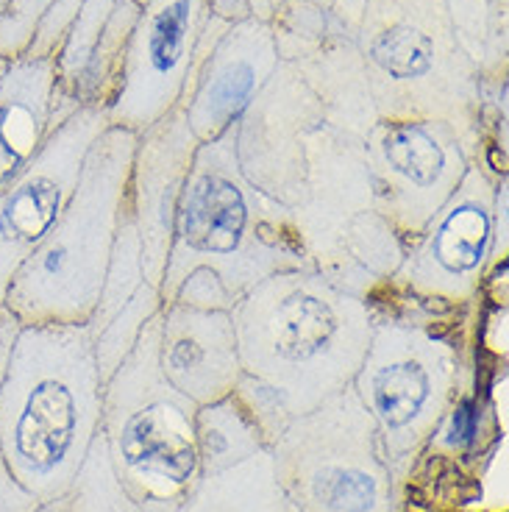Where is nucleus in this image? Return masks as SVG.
Returning a JSON list of instances; mask_svg holds the SVG:
<instances>
[{
  "label": "nucleus",
  "mask_w": 509,
  "mask_h": 512,
  "mask_svg": "<svg viewBox=\"0 0 509 512\" xmlns=\"http://www.w3.org/2000/svg\"><path fill=\"white\" fill-rule=\"evenodd\" d=\"M315 270L290 206L251 187L237 162V126L201 142L184 184L162 304L226 309L273 273Z\"/></svg>",
  "instance_id": "1"
},
{
  "label": "nucleus",
  "mask_w": 509,
  "mask_h": 512,
  "mask_svg": "<svg viewBox=\"0 0 509 512\" xmlns=\"http://www.w3.org/2000/svg\"><path fill=\"white\" fill-rule=\"evenodd\" d=\"M370 304L373 334L351 387L376 423L387 471L401 493L451 404L479 382L490 362L504 359L479 346L482 295L465 307H434L379 290Z\"/></svg>",
  "instance_id": "2"
},
{
  "label": "nucleus",
  "mask_w": 509,
  "mask_h": 512,
  "mask_svg": "<svg viewBox=\"0 0 509 512\" xmlns=\"http://www.w3.org/2000/svg\"><path fill=\"white\" fill-rule=\"evenodd\" d=\"M103 382L87 326H20L0 376V454L39 504L64 499L101 429Z\"/></svg>",
  "instance_id": "3"
},
{
  "label": "nucleus",
  "mask_w": 509,
  "mask_h": 512,
  "mask_svg": "<svg viewBox=\"0 0 509 512\" xmlns=\"http://www.w3.org/2000/svg\"><path fill=\"white\" fill-rule=\"evenodd\" d=\"M373 318L370 298L318 270L273 273L231 309L242 373L276 384L295 418L354 382Z\"/></svg>",
  "instance_id": "4"
},
{
  "label": "nucleus",
  "mask_w": 509,
  "mask_h": 512,
  "mask_svg": "<svg viewBox=\"0 0 509 512\" xmlns=\"http://www.w3.org/2000/svg\"><path fill=\"white\" fill-rule=\"evenodd\" d=\"M134 148L137 134L120 126L103 128L90 145L62 218L9 284L3 309L20 326L90 323L126 212Z\"/></svg>",
  "instance_id": "5"
},
{
  "label": "nucleus",
  "mask_w": 509,
  "mask_h": 512,
  "mask_svg": "<svg viewBox=\"0 0 509 512\" xmlns=\"http://www.w3.org/2000/svg\"><path fill=\"white\" fill-rule=\"evenodd\" d=\"M357 48L379 120H437L482 156L479 70L459 48L446 0H368Z\"/></svg>",
  "instance_id": "6"
},
{
  "label": "nucleus",
  "mask_w": 509,
  "mask_h": 512,
  "mask_svg": "<svg viewBox=\"0 0 509 512\" xmlns=\"http://www.w3.org/2000/svg\"><path fill=\"white\" fill-rule=\"evenodd\" d=\"M162 312V309H159ZM198 407L159 368V315L103 382L101 435L120 485L142 512H179L201 482Z\"/></svg>",
  "instance_id": "7"
},
{
  "label": "nucleus",
  "mask_w": 509,
  "mask_h": 512,
  "mask_svg": "<svg viewBox=\"0 0 509 512\" xmlns=\"http://www.w3.org/2000/svg\"><path fill=\"white\" fill-rule=\"evenodd\" d=\"M293 220L312 268L357 295H376L404 259V245L373 209L365 142L320 123L309 134L304 195Z\"/></svg>",
  "instance_id": "8"
},
{
  "label": "nucleus",
  "mask_w": 509,
  "mask_h": 512,
  "mask_svg": "<svg viewBox=\"0 0 509 512\" xmlns=\"http://www.w3.org/2000/svg\"><path fill=\"white\" fill-rule=\"evenodd\" d=\"M270 460L298 512H398L376 423L351 384L298 415L270 448Z\"/></svg>",
  "instance_id": "9"
},
{
  "label": "nucleus",
  "mask_w": 509,
  "mask_h": 512,
  "mask_svg": "<svg viewBox=\"0 0 509 512\" xmlns=\"http://www.w3.org/2000/svg\"><path fill=\"white\" fill-rule=\"evenodd\" d=\"M504 181V173L473 159L454 195L404 251L401 265L382 290L434 307L473 304L487 276L507 265L496 262L498 190Z\"/></svg>",
  "instance_id": "10"
},
{
  "label": "nucleus",
  "mask_w": 509,
  "mask_h": 512,
  "mask_svg": "<svg viewBox=\"0 0 509 512\" xmlns=\"http://www.w3.org/2000/svg\"><path fill=\"white\" fill-rule=\"evenodd\" d=\"M373 209L407 251L468 173L473 156L437 120H379L365 137Z\"/></svg>",
  "instance_id": "11"
},
{
  "label": "nucleus",
  "mask_w": 509,
  "mask_h": 512,
  "mask_svg": "<svg viewBox=\"0 0 509 512\" xmlns=\"http://www.w3.org/2000/svg\"><path fill=\"white\" fill-rule=\"evenodd\" d=\"M279 64L268 20L248 17L240 23H226L204 6L179 101L195 140H217L223 131L237 126Z\"/></svg>",
  "instance_id": "12"
},
{
  "label": "nucleus",
  "mask_w": 509,
  "mask_h": 512,
  "mask_svg": "<svg viewBox=\"0 0 509 512\" xmlns=\"http://www.w3.org/2000/svg\"><path fill=\"white\" fill-rule=\"evenodd\" d=\"M109 128L101 106H81L53 128L23 176L0 192V309L9 284L62 218L90 145Z\"/></svg>",
  "instance_id": "13"
},
{
  "label": "nucleus",
  "mask_w": 509,
  "mask_h": 512,
  "mask_svg": "<svg viewBox=\"0 0 509 512\" xmlns=\"http://www.w3.org/2000/svg\"><path fill=\"white\" fill-rule=\"evenodd\" d=\"M206 0H145L128 39L109 126L140 134L176 109L201 31Z\"/></svg>",
  "instance_id": "14"
},
{
  "label": "nucleus",
  "mask_w": 509,
  "mask_h": 512,
  "mask_svg": "<svg viewBox=\"0 0 509 512\" xmlns=\"http://www.w3.org/2000/svg\"><path fill=\"white\" fill-rule=\"evenodd\" d=\"M323 123L320 106L293 64L281 62L237 123V162L245 181L284 206L304 195L309 134Z\"/></svg>",
  "instance_id": "15"
},
{
  "label": "nucleus",
  "mask_w": 509,
  "mask_h": 512,
  "mask_svg": "<svg viewBox=\"0 0 509 512\" xmlns=\"http://www.w3.org/2000/svg\"><path fill=\"white\" fill-rule=\"evenodd\" d=\"M198 145L179 106L137 134L126 209L140 234L142 270L153 287L165 276L181 195Z\"/></svg>",
  "instance_id": "16"
},
{
  "label": "nucleus",
  "mask_w": 509,
  "mask_h": 512,
  "mask_svg": "<svg viewBox=\"0 0 509 512\" xmlns=\"http://www.w3.org/2000/svg\"><path fill=\"white\" fill-rule=\"evenodd\" d=\"M159 368L195 407L231 396L242 376L231 312L162 304Z\"/></svg>",
  "instance_id": "17"
},
{
  "label": "nucleus",
  "mask_w": 509,
  "mask_h": 512,
  "mask_svg": "<svg viewBox=\"0 0 509 512\" xmlns=\"http://www.w3.org/2000/svg\"><path fill=\"white\" fill-rule=\"evenodd\" d=\"M159 309L162 293L148 282L142 270L140 234L126 209L109 256V268L103 276L101 298L87 323L101 382L117 371V365L128 357V351L140 340L142 329L148 326V320L159 315Z\"/></svg>",
  "instance_id": "18"
},
{
  "label": "nucleus",
  "mask_w": 509,
  "mask_h": 512,
  "mask_svg": "<svg viewBox=\"0 0 509 512\" xmlns=\"http://www.w3.org/2000/svg\"><path fill=\"white\" fill-rule=\"evenodd\" d=\"M53 56H20L0 76V192L23 176L51 134Z\"/></svg>",
  "instance_id": "19"
},
{
  "label": "nucleus",
  "mask_w": 509,
  "mask_h": 512,
  "mask_svg": "<svg viewBox=\"0 0 509 512\" xmlns=\"http://www.w3.org/2000/svg\"><path fill=\"white\" fill-rule=\"evenodd\" d=\"M293 64L320 106L323 123L348 137L365 142L368 131L379 123L376 103L370 95L368 70L357 48V37L334 34L320 48Z\"/></svg>",
  "instance_id": "20"
},
{
  "label": "nucleus",
  "mask_w": 509,
  "mask_h": 512,
  "mask_svg": "<svg viewBox=\"0 0 509 512\" xmlns=\"http://www.w3.org/2000/svg\"><path fill=\"white\" fill-rule=\"evenodd\" d=\"M179 512H287L270 451L220 474L201 476Z\"/></svg>",
  "instance_id": "21"
},
{
  "label": "nucleus",
  "mask_w": 509,
  "mask_h": 512,
  "mask_svg": "<svg viewBox=\"0 0 509 512\" xmlns=\"http://www.w3.org/2000/svg\"><path fill=\"white\" fill-rule=\"evenodd\" d=\"M195 443L201 476L229 471L240 462L268 451L256 432L254 421L242 410L234 393L212 404H204L195 412Z\"/></svg>",
  "instance_id": "22"
},
{
  "label": "nucleus",
  "mask_w": 509,
  "mask_h": 512,
  "mask_svg": "<svg viewBox=\"0 0 509 512\" xmlns=\"http://www.w3.org/2000/svg\"><path fill=\"white\" fill-rule=\"evenodd\" d=\"M268 23L273 28L279 62H298L334 34H351L329 9L304 0H284L273 6Z\"/></svg>",
  "instance_id": "23"
},
{
  "label": "nucleus",
  "mask_w": 509,
  "mask_h": 512,
  "mask_svg": "<svg viewBox=\"0 0 509 512\" xmlns=\"http://www.w3.org/2000/svg\"><path fill=\"white\" fill-rule=\"evenodd\" d=\"M64 510L67 512H142L137 501L120 485L115 468L109 462V451L103 443L101 429L92 440L87 457L78 468V476L70 493L64 496Z\"/></svg>",
  "instance_id": "24"
},
{
  "label": "nucleus",
  "mask_w": 509,
  "mask_h": 512,
  "mask_svg": "<svg viewBox=\"0 0 509 512\" xmlns=\"http://www.w3.org/2000/svg\"><path fill=\"white\" fill-rule=\"evenodd\" d=\"M234 398L240 401V407L248 412V418L254 421L256 432L262 437L265 448L276 446V440L284 435V429L295 421V410L290 398L281 393L276 384L262 382L256 376L242 373L234 387Z\"/></svg>",
  "instance_id": "25"
},
{
  "label": "nucleus",
  "mask_w": 509,
  "mask_h": 512,
  "mask_svg": "<svg viewBox=\"0 0 509 512\" xmlns=\"http://www.w3.org/2000/svg\"><path fill=\"white\" fill-rule=\"evenodd\" d=\"M53 0H9L0 20V56L6 62L20 59L28 51L39 17L48 12Z\"/></svg>",
  "instance_id": "26"
},
{
  "label": "nucleus",
  "mask_w": 509,
  "mask_h": 512,
  "mask_svg": "<svg viewBox=\"0 0 509 512\" xmlns=\"http://www.w3.org/2000/svg\"><path fill=\"white\" fill-rule=\"evenodd\" d=\"M81 3L84 0H53L48 12L39 17L37 28H34V39H31V45H28V51L23 56H34V59L56 56L67 28L76 20Z\"/></svg>",
  "instance_id": "27"
},
{
  "label": "nucleus",
  "mask_w": 509,
  "mask_h": 512,
  "mask_svg": "<svg viewBox=\"0 0 509 512\" xmlns=\"http://www.w3.org/2000/svg\"><path fill=\"white\" fill-rule=\"evenodd\" d=\"M39 507L42 504L14 479L0 454V512H37Z\"/></svg>",
  "instance_id": "28"
},
{
  "label": "nucleus",
  "mask_w": 509,
  "mask_h": 512,
  "mask_svg": "<svg viewBox=\"0 0 509 512\" xmlns=\"http://www.w3.org/2000/svg\"><path fill=\"white\" fill-rule=\"evenodd\" d=\"M206 12L226 23H240L248 17L270 20V3L268 0H206Z\"/></svg>",
  "instance_id": "29"
},
{
  "label": "nucleus",
  "mask_w": 509,
  "mask_h": 512,
  "mask_svg": "<svg viewBox=\"0 0 509 512\" xmlns=\"http://www.w3.org/2000/svg\"><path fill=\"white\" fill-rule=\"evenodd\" d=\"M365 3H368V0H331L329 12L357 37V28L359 20H362V12H365Z\"/></svg>",
  "instance_id": "30"
},
{
  "label": "nucleus",
  "mask_w": 509,
  "mask_h": 512,
  "mask_svg": "<svg viewBox=\"0 0 509 512\" xmlns=\"http://www.w3.org/2000/svg\"><path fill=\"white\" fill-rule=\"evenodd\" d=\"M17 332H20V320L14 318L9 309H0V376L6 371V362H9V354H12Z\"/></svg>",
  "instance_id": "31"
},
{
  "label": "nucleus",
  "mask_w": 509,
  "mask_h": 512,
  "mask_svg": "<svg viewBox=\"0 0 509 512\" xmlns=\"http://www.w3.org/2000/svg\"><path fill=\"white\" fill-rule=\"evenodd\" d=\"M37 512H67V510H64V499H59V501H51V504H42Z\"/></svg>",
  "instance_id": "32"
},
{
  "label": "nucleus",
  "mask_w": 509,
  "mask_h": 512,
  "mask_svg": "<svg viewBox=\"0 0 509 512\" xmlns=\"http://www.w3.org/2000/svg\"><path fill=\"white\" fill-rule=\"evenodd\" d=\"M270 3V9H273V6H279V3H284V0H268ZM304 3H315V6H323V9H329L331 6V0H304Z\"/></svg>",
  "instance_id": "33"
},
{
  "label": "nucleus",
  "mask_w": 509,
  "mask_h": 512,
  "mask_svg": "<svg viewBox=\"0 0 509 512\" xmlns=\"http://www.w3.org/2000/svg\"><path fill=\"white\" fill-rule=\"evenodd\" d=\"M6 6H9V0H0V20H3V14H6Z\"/></svg>",
  "instance_id": "34"
},
{
  "label": "nucleus",
  "mask_w": 509,
  "mask_h": 512,
  "mask_svg": "<svg viewBox=\"0 0 509 512\" xmlns=\"http://www.w3.org/2000/svg\"><path fill=\"white\" fill-rule=\"evenodd\" d=\"M6 64H9V62H6V59L0 56V76H3V70H6Z\"/></svg>",
  "instance_id": "35"
},
{
  "label": "nucleus",
  "mask_w": 509,
  "mask_h": 512,
  "mask_svg": "<svg viewBox=\"0 0 509 512\" xmlns=\"http://www.w3.org/2000/svg\"><path fill=\"white\" fill-rule=\"evenodd\" d=\"M287 512H298V510H295V507H290V504H287Z\"/></svg>",
  "instance_id": "36"
},
{
  "label": "nucleus",
  "mask_w": 509,
  "mask_h": 512,
  "mask_svg": "<svg viewBox=\"0 0 509 512\" xmlns=\"http://www.w3.org/2000/svg\"><path fill=\"white\" fill-rule=\"evenodd\" d=\"M459 512H476V510H459Z\"/></svg>",
  "instance_id": "37"
},
{
  "label": "nucleus",
  "mask_w": 509,
  "mask_h": 512,
  "mask_svg": "<svg viewBox=\"0 0 509 512\" xmlns=\"http://www.w3.org/2000/svg\"><path fill=\"white\" fill-rule=\"evenodd\" d=\"M137 3H140V6H142V3H145V0H137Z\"/></svg>",
  "instance_id": "38"
}]
</instances>
